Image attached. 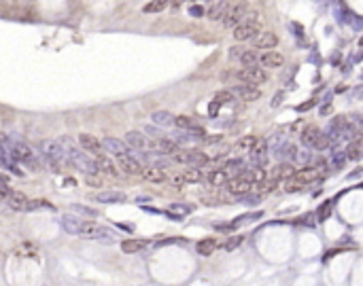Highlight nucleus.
<instances>
[{
    "mask_svg": "<svg viewBox=\"0 0 363 286\" xmlns=\"http://www.w3.org/2000/svg\"><path fill=\"white\" fill-rule=\"evenodd\" d=\"M58 142L64 146V150L68 153L70 164H73L75 168H79V172H83L85 176H98L100 174L98 166H96V159H92L90 153H85V150L81 146H77L73 140H68L66 136H62Z\"/></svg>",
    "mask_w": 363,
    "mask_h": 286,
    "instance_id": "obj_1",
    "label": "nucleus"
},
{
    "mask_svg": "<svg viewBox=\"0 0 363 286\" xmlns=\"http://www.w3.org/2000/svg\"><path fill=\"white\" fill-rule=\"evenodd\" d=\"M0 136H3L7 148L11 150V155H13V159H15L17 164H24V166L32 168L34 172H41L43 164H41V159L37 157V153L32 150V146H30V144H26V142H24V140H20V138L5 136V134H0Z\"/></svg>",
    "mask_w": 363,
    "mask_h": 286,
    "instance_id": "obj_2",
    "label": "nucleus"
},
{
    "mask_svg": "<svg viewBox=\"0 0 363 286\" xmlns=\"http://www.w3.org/2000/svg\"><path fill=\"white\" fill-rule=\"evenodd\" d=\"M39 146H41L43 162H45L47 168H51L53 172H64L68 166H73L68 159V153L58 140H43Z\"/></svg>",
    "mask_w": 363,
    "mask_h": 286,
    "instance_id": "obj_3",
    "label": "nucleus"
},
{
    "mask_svg": "<svg viewBox=\"0 0 363 286\" xmlns=\"http://www.w3.org/2000/svg\"><path fill=\"white\" fill-rule=\"evenodd\" d=\"M232 78V81L238 83H244V85H253V87H259L268 81V72L261 68V66H242L240 70L236 72H225L223 74V81Z\"/></svg>",
    "mask_w": 363,
    "mask_h": 286,
    "instance_id": "obj_4",
    "label": "nucleus"
},
{
    "mask_svg": "<svg viewBox=\"0 0 363 286\" xmlns=\"http://www.w3.org/2000/svg\"><path fill=\"white\" fill-rule=\"evenodd\" d=\"M299 140H302L304 146L314 148V150H325V148H329V140H327L325 132H321V130L316 128V125H308V128H304V132H302V136H299Z\"/></svg>",
    "mask_w": 363,
    "mask_h": 286,
    "instance_id": "obj_5",
    "label": "nucleus"
},
{
    "mask_svg": "<svg viewBox=\"0 0 363 286\" xmlns=\"http://www.w3.org/2000/svg\"><path fill=\"white\" fill-rule=\"evenodd\" d=\"M79 236L83 240H98V242H115V231L104 227V225H98V222H83L81 231Z\"/></svg>",
    "mask_w": 363,
    "mask_h": 286,
    "instance_id": "obj_6",
    "label": "nucleus"
},
{
    "mask_svg": "<svg viewBox=\"0 0 363 286\" xmlns=\"http://www.w3.org/2000/svg\"><path fill=\"white\" fill-rule=\"evenodd\" d=\"M174 162H179V164H185V166H189V168H204L208 164V157L202 153V150L198 148H179V153H174L172 155Z\"/></svg>",
    "mask_w": 363,
    "mask_h": 286,
    "instance_id": "obj_7",
    "label": "nucleus"
},
{
    "mask_svg": "<svg viewBox=\"0 0 363 286\" xmlns=\"http://www.w3.org/2000/svg\"><path fill=\"white\" fill-rule=\"evenodd\" d=\"M126 142H128V146L134 150V153H147V150H151L153 153V140L145 136L143 132H136V130H132L126 134Z\"/></svg>",
    "mask_w": 363,
    "mask_h": 286,
    "instance_id": "obj_8",
    "label": "nucleus"
},
{
    "mask_svg": "<svg viewBox=\"0 0 363 286\" xmlns=\"http://www.w3.org/2000/svg\"><path fill=\"white\" fill-rule=\"evenodd\" d=\"M223 186H225V191H227L229 195H236V198H240V195H246V193H249L255 184H253L244 174H238V176H229L227 182H225Z\"/></svg>",
    "mask_w": 363,
    "mask_h": 286,
    "instance_id": "obj_9",
    "label": "nucleus"
},
{
    "mask_svg": "<svg viewBox=\"0 0 363 286\" xmlns=\"http://www.w3.org/2000/svg\"><path fill=\"white\" fill-rule=\"evenodd\" d=\"M117 164H119V168L123 170V172L130 174V176H143L145 166H143V162H140V159L136 157L134 150H130V153L117 157Z\"/></svg>",
    "mask_w": 363,
    "mask_h": 286,
    "instance_id": "obj_10",
    "label": "nucleus"
},
{
    "mask_svg": "<svg viewBox=\"0 0 363 286\" xmlns=\"http://www.w3.org/2000/svg\"><path fill=\"white\" fill-rule=\"evenodd\" d=\"M259 32H261V30H259V24L242 22V24H238L236 28H232V36H234V40H238V42H246V40H253Z\"/></svg>",
    "mask_w": 363,
    "mask_h": 286,
    "instance_id": "obj_11",
    "label": "nucleus"
},
{
    "mask_svg": "<svg viewBox=\"0 0 363 286\" xmlns=\"http://www.w3.org/2000/svg\"><path fill=\"white\" fill-rule=\"evenodd\" d=\"M79 146H81L85 153H90L94 157H100V155H106V150L102 146V140H98L92 134H81L79 136Z\"/></svg>",
    "mask_w": 363,
    "mask_h": 286,
    "instance_id": "obj_12",
    "label": "nucleus"
},
{
    "mask_svg": "<svg viewBox=\"0 0 363 286\" xmlns=\"http://www.w3.org/2000/svg\"><path fill=\"white\" fill-rule=\"evenodd\" d=\"M244 15H246V6L242 2H236L232 6H227V11H225V15H223V20H221V22H223L225 28H236L238 24H242Z\"/></svg>",
    "mask_w": 363,
    "mask_h": 286,
    "instance_id": "obj_13",
    "label": "nucleus"
},
{
    "mask_svg": "<svg viewBox=\"0 0 363 286\" xmlns=\"http://www.w3.org/2000/svg\"><path fill=\"white\" fill-rule=\"evenodd\" d=\"M102 146H104L106 153H111L115 159L121 157V155H126V153H130V150H132V148L128 146L126 140H119V138H113V136L102 138Z\"/></svg>",
    "mask_w": 363,
    "mask_h": 286,
    "instance_id": "obj_14",
    "label": "nucleus"
},
{
    "mask_svg": "<svg viewBox=\"0 0 363 286\" xmlns=\"http://www.w3.org/2000/svg\"><path fill=\"white\" fill-rule=\"evenodd\" d=\"M232 94L238 98V100H242V102H257L259 98H261V92L257 87H253V85H244V83H238L232 87Z\"/></svg>",
    "mask_w": 363,
    "mask_h": 286,
    "instance_id": "obj_15",
    "label": "nucleus"
},
{
    "mask_svg": "<svg viewBox=\"0 0 363 286\" xmlns=\"http://www.w3.org/2000/svg\"><path fill=\"white\" fill-rule=\"evenodd\" d=\"M249 159H251V166L253 168H261L265 170V166H268V144L265 142H257L251 150H249Z\"/></svg>",
    "mask_w": 363,
    "mask_h": 286,
    "instance_id": "obj_16",
    "label": "nucleus"
},
{
    "mask_svg": "<svg viewBox=\"0 0 363 286\" xmlns=\"http://www.w3.org/2000/svg\"><path fill=\"white\" fill-rule=\"evenodd\" d=\"M285 64V58H282V53L278 51H263L259 56V66L261 68H268V70H276Z\"/></svg>",
    "mask_w": 363,
    "mask_h": 286,
    "instance_id": "obj_17",
    "label": "nucleus"
},
{
    "mask_svg": "<svg viewBox=\"0 0 363 286\" xmlns=\"http://www.w3.org/2000/svg\"><path fill=\"white\" fill-rule=\"evenodd\" d=\"M253 44L257 49H263V51H272L274 47H278V36L274 32H259L257 36L253 38Z\"/></svg>",
    "mask_w": 363,
    "mask_h": 286,
    "instance_id": "obj_18",
    "label": "nucleus"
},
{
    "mask_svg": "<svg viewBox=\"0 0 363 286\" xmlns=\"http://www.w3.org/2000/svg\"><path fill=\"white\" fill-rule=\"evenodd\" d=\"M83 222H85V220L79 218V216H75V214H64V216L60 218L62 229H64L66 234H70V236H79V231H81Z\"/></svg>",
    "mask_w": 363,
    "mask_h": 286,
    "instance_id": "obj_19",
    "label": "nucleus"
},
{
    "mask_svg": "<svg viewBox=\"0 0 363 286\" xmlns=\"http://www.w3.org/2000/svg\"><path fill=\"white\" fill-rule=\"evenodd\" d=\"M7 204H9V208H11V210H17V212H30V198H26L24 193L13 191L11 198L7 200Z\"/></svg>",
    "mask_w": 363,
    "mask_h": 286,
    "instance_id": "obj_20",
    "label": "nucleus"
},
{
    "mask_svg": "<svg viewBox=\"0 0 363 286\" xmlns=\"http://www.w3.org/2000/svg\"><path fill=\"white\" fill-rule=\"evenodd\" d=\"M126 200H128L126 193H121V191H102V193L94 195V202H98V204H123Z\"/></svg>",
    "mask_w": 363,
    "mask_h": 286,
    "instance_id": "obj_21",
    "label": "nucleus"
},
{
    "mask_svg": "<svg viewBox=\"0 0 363 286\" xmlns=\"http://www.w3.org/2000/svg\"><path fill=\"white\" fill-rule=\"evenodd\" d=\"M96 166H98V172L100 174H106V176H113V178H117L121 172L117 170V166H115L113 162L106 155H100V157H96Z\"/></svg>",
    "mask_w": 363,
    "mask_h": 286,
    "instance_id": "obj_22",
    "label": "nucleus"
},
{
    "mask_svg": "<svg viewBox=\"0 0 363 286\" xmlns=\"http://www.w3.org/2000/svg\"><path fill=\"white\" fill-rule=\"evenodd\" d=\"M143 176H145V180H149V182H164V180H168V174L164 172L162 168H157L155 164L153 166H145Z\"/></svg>",
    "mask_w": 363,
    "mask_h": 286,
    "instance_id": "obj_23",
    "label": "nucleus"
},
{
    "mask_svg": "<svg viewBox=\"0 0 363 286\" xmlns=\"http://www.w3.org/2000/svg\"><path fill=\"white\" fill-rule=\"evenodd\" d=\"M293 174H295V168H293V164H289V162H280L276 168L272 170V178H274V180H285V178L289 180Z\"/></svg>",
    "mask_w": 363,
    "mask_h": 286,
    "instance_id": "obj_24",
    "label": "nucleus"
},
{
    "mask_svg": "<svg viewBox=\"0 0 363 286\" xmlns=\"http://www.w3.org/2000/svg\"><path fill=\"white\" fill-rule=\"evenodd\" d=\"M227 6H229V0H217V2L206 11L208 20H212V22H221V20H223V15H225V11H227Z\"/></svg>",
    "mask_w": 363,
    "mask_h": 286,
    "instance_id": "obj_25",
    "label": "nucleus"
},
{
    "mask_svg": "<svg viewBox=\"0 0 363 286\" xmlns=\"http://www.w3.org/2000/svg\"><path fill=\"white\" fill-rule=\"evenodd\" d=\"M147 248V242L145 240H136V238H130V240H123L121 242V250L126 254H136L140 252V250H145Z\"/></svg>",
    "mask_w": 363,
    "mask_h": 286,
    "instance_id": "obj_26",
    "label": "nucleus"
},
{
    "mask_svg": "<svg viewBox=\"0 0 363 286\" xmlns=\"http://www.w3.org/2000/svg\"><path fill=\"white\" fill-rule=\"evenodd\" d=\"M151 119H153V125H157V128H172L174 125V114L168 110H155L151 114Z\"/></svg>",
    "mask_w": 363,
    "mask_h": 286,
    "instance_id": "obj_27",
    "label": "nucleus"
},
{
    "mask_svg": "<svg viewBox=\"0 0 363 286\" xmlns=\"http://www.w3.org/2000/svg\"><path fill=\"white\" fill-rule=\"evenodd\" d=\"M223 170L229 176H238V174H242L246 170V164H244V159H240V157H232V159H227V162L223 164Z\"/></svg>",
    "mask_w": 363,
    "mask_h": 286,
    "instance_id": "obj_28",
    "label": "nucleus"
},
{
    "mask_svg": "<svg viewBox=\"0 0 363 286\" xmlns=\"http://www.w3.org/2000/svg\"><path fill=\"white\" fill-rule=\"evenodd\" d=\"M259 218H263V212H261V210H257V212H249V214H240V216L234 218V222L229 225V229H236V227H240V225H251V222L259 220Z\"/></svg>",
    "mask_w": 363,
    "mask_h": 286,
    "instance_id": "obj_29",
    "label": "nucleus"
},
{
    "mask_svg": "<svg viewBox=\"0 0 363 286\" xmlns=\"http://www.w3.org/2000/svg\"><path fill=\"white\" fill-rule=\"evenodd\" d=\"M227 178L229 174L225 172L223 168H217V170H210V172L206 174V180L212 184V186H223L227 182Z\"/></svg>",
    "mask_w": 363,
    "mask_h": 286,
    "instance_id": "obj_30",
    "label": "nucleus"
},
{
    "mask_svg": "<svg viewBox=\"0 0 363 286\" xmlns=\"http://www.w3.org/2000/svg\"><path fill=\"white\" fill-rule=\"evenodd\" d=\"M217 240L215 238H204V240H200V242L196 244V250H198V254L202 256H210L212 252L217 250Z\"/></svg>",
    "mask_w": 363,
    "mask_h": 286,
    "instance_id": "obj_31",
    "label": "nucleus"
},
{
    "mask_svg": "<svg viewBox=\"0 0 363 286\" xmlns=\"http://www.w3.org/2000/svg\"><path fill=\"white\" fill-rule=\"evenodd\" d=\"M174 125L179 130H183V132H191V130L200 128V123L193 117H187V114H179V117H174Z\"/></svg>",
    "mask_w": 363,
    "mask_h": 286,
    "instance_id": "obj_32",
    "label": "nucleus"
},
{
    "mask_svg": "<svg viewBox=\"0 0 363 286\" xmlns=\"http://www.w3.org/2000/svg\"><path fill=\"white\" fill-rule=\"evenodd\" d=\"M191 210H193L191 206H187V204H179V202H176V204H170V208H168V216H172L174 220H181V218L185 216V214H189Z\"/></svg>",
    "mask_w": 363,
    "mask_h": 286,
    "instance_id": "obj_33",
    "label": "nucleus"
},
{
    "mask_svg": "<svg viewBox=\"0 0 363 286\" xmlns=\"http://www.w3.org/2000/svg\"><path fill=\"white\" fill-rule=\"evenodd\" d=\"M238 62H240L242 66H259V56L253 49H244Z\"/></svg>",
    "mask_w": 363,
    "mask_h": 286,
    "instance_id": "obj_34",
    "label": "nucleus"
},
{
    "mask_svg": "<svg viewBox=\"0 0 363 286\" xmlns=\"http://www.w3.org/2000/svg\"><path fill=\"white\" fill-rule=\"evenodd\" d=\"M168 2H170V0H151L149 4H145L143 11L145 13H162L164 8L168 6Z\"/></svg>",
    "mask_w": 363,
    "mask_h": 286,
    "instance_id": "obj_35",
    "label": "nucleus"
},
{
    "mask_svg": "<svg viewBox=\"0 0 363 286\" xmlns=\"http://www.w3.org/2000/svg\"><path fill=\"white\" fill-rule=\"evenodd\" d=\"M215 102H219L221 106L223 104H232V102H236L238 98L232 94V89H225V92H219V94H215V98H212Z\"/></svg>",
    "mask_w": 363,
    "mask_h": 286,
    "instance_id": "obj_36",
    "label": "nucleus"
},
{
    "mask_svg": "<svg viewBox=\"0 0 363 286\" xmlns=\"http://www.w3.org/2000/svg\"><path fill=\"white\" fill-rule=\"evenodd\" d=\"M257 142H259V138H257V136H246V138H242L240 142H238L236 148H238V150H242V153H249V150H251L255 144H257Z\"/></svg>",
    "mask_w": 363,
    "mask_h": 286,
    "instance_id": "obj_37",
    "label": "nucleus"
},
{
    "mask_svg": "<svg viewBox=\"0 0 363 286\" xmlns=\"http://www.w3.org/2000/svg\"><path fill=\"white\" fill-rule=\"evenodd\" d=\"M183 176H185V180L187 182H200L202 178H204V172H202L200 168H189V170H185L183 172Z\"/></svg>",
    "mask_w": 363,
    "mask_h": 286,
    "instance_id": "obj_38",
    "label": "nucleus"
},
{
    "mask_svg": "<svg viewBox=\"0 0 363 286\" xmlns=\"http://www.w3.org/2000/svg\"><path fill=\"white\" fill-rule=\"evenodd\" d=\"M333 212V202L329 200V202H325L321 208L316 210V218H318V222H323V220H327V216Z\"/></svg>",
    "mask_w": 363,
    "mask_h": 286,
    "instance_id": "obj_39",
    "label": "nucleus"
},
{
    "mask_svg": "<svg viewBox=\"0 0 363 286\" xmlns=\"http://www.w3.org/2000/svg\"><path fill=\"white\" fill-rule=\"evenodd\" d=\"M348 159H346V153H344V150H335V153H331V168H342Z\"/></svg>",
    "mask_w": 363,
    "mask_h": 286,
    "instance_id": "obj_40",
    "label": "nucleus"
},
{
    "mask_svg": "<svg viewBox=\"0 0 363 286\" xmlns=\"http://www.w3.org/2000/svg\"><path fill=\"white\" fill-rule=\"evenodd\" d=\"M11 193H13L11 186H9L7 182H0V204H7V200L11 198Z\"/></svg>",
    "mask_w": 363,
    "mask_h": 286,
    "instance_id": "obj_41",
    "label": "nucleus"
},
{
    "mask_svg": "<svg viewBox=\"0 0 363 286\" xmlns=\"http://www.w3.org/2000/svg\"><path fill=\"white\" fill-rule=\"evenodd\" d=\"M242 240H244L242 236H234V238H229L227 242L223 244V248H225V250H234V248H238V246L242 244Z\"/></svg>",
    "mask_w": 363,
    "mask_h": 286,
    "instance_id": "obj_42",
    "label": "nucleus"
},
{
    "mask_svg": "<svg viewBox=\"0 0 363 286\" xmlns=\"http://www.w3.org/2000/svg\"><path fill=\"white\" fill-rule=\"evenodd\" d=\"M246 47H229V51H227V58L229 60H240V56H242V51H244Z\"/></svg>",
    "mask_w": 363,
    "mask_h": 286,
    "instance_id": "obj_43",
    "label": "nucleus"
},
{
    "mask_svg": "<svg viewBox=\"0 0 363 286\" xmlns=\"http://www.w3.org/2000/svg\"><path fill=\"white\" fill-rule=\"evenodd\" d=\"M73 210H75V212H81V214H87V216H96V214H98L94 208H87V206H79V204L73 206Z\"/></svg>",
    "mask_w": 363,
    "mask_h": 286,
    "instance_id": "obj_44",
    "label": "nucleus"
},
{
    "mask_svg": "<svg viewBox=\"0 0 363 286\" xmlns=\"http://www.w3.org/2000/svg\"><path fill=\"white\" fill-rule=\"evenodd\" d=\"M189 15L196 17V20H200V17H204V8L198 6V4H193V6H189Z\"/></svg>",
    "mask_w": 363,
    "mask_h": 286,
    "instance_id": "obj_45",
    "label": "nucleus"
},
{
    "mask_svg": "<svg viewBox=\"0 0 363 286\" xmlns=\"http://www.w3.org/2000/svg\"><path fill=\"white\" fill-rule=\"evenodd\" d=\"M170 182L176 186V189H181V186H183L185 182H187V180H185V176L181 174V176H172V178H170Z\"/></svg>",
    "mask_w": 363,
    "mask_h": 286,
    "instance_id": "obj_46",
    "label": "nucleus"
},
{
    "mask_svg": "<svg viewBox=\"0 0 363 286\" xmlns=\"http://www.w3.org/2000/svg\"><path fill=\"white\" fill-rule=\"evenodd\" d=\"M314 104H316V100H308L306 104H302V106H299V108H297V110H308V108H312V106H314Z\"/></svg>",
    "mask_w": 363,
    "mask_h": 286,
    "instance_id": "obj_47",
    "label": "nucleus"
},
{
    "mask_svg": "<svg viewBox=\"0 0 363 286\" xmlns=\"http://www.w3.org/2000/svg\"><path fill=\"white\" fill-rule=\"evenodd\" d=\"M282 98H285L282 94H276V96H274V102H272V106H278V104L282 102Z\"/></svg>",
    "mask_w": 363,
    "mask_h": 286,
    "instance_id": "obj_48",
    "label": "nucleus"
},
{
    "mask_svg": "<svg viewBox=\"0 0 363 286\" xmlns=\"http://www.w3.org/2000/svg\"><path fill=\"white\" fill-rule=\"evenodd\" d=\"M357 98H359V100H363V87H361L359 92H357Z\"/></svg>",
    "mask_w": 363,
    "mask_h": 286,
    "instance_id": "obj_49",
    "label": "nucleus"
}]
</instances>
